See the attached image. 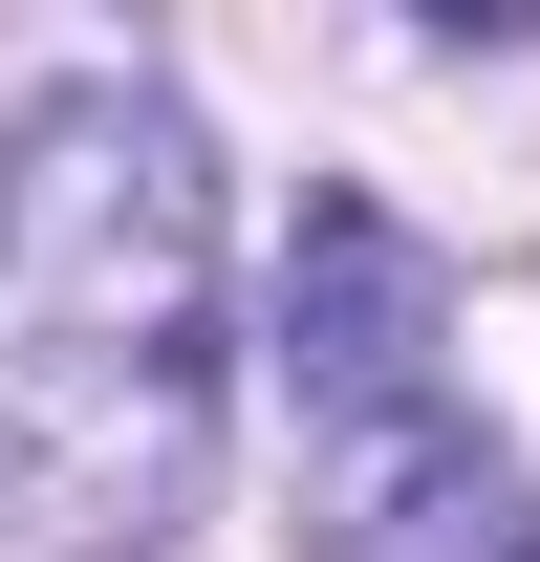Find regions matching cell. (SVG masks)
<instances>
[{
    "mask_svg": "<svg viewBox=\"0 0 540 562\" xmlns=\"http://www.w3.org/2000/svg\"><path fill=\"white\" fill-rule=\"evenodd\" d=\"M0 497L66 562H173L216 497V151L131 66L0 131Z\"/></svg>",
    "mask_w": 540,
    "mask_h": 562,
    "instance_id": "obj_1",
    "label": "cell"
},
{
    "mask_svg": "<svg viewBox=\"0 0 540 562\" xmlns=\"http://www.w3.org/2000/svg\"><path fill=\"white\" fill-rule=\"evenodd\" d=\"M454 281H432V238L368 195H303V238H281V412L303 432H368V412H432L454 390Z\"/></svg>",
    "mask_w": 540,
    "mask_h": 562,
    "instance_id": "obj_2",
    "label": "cell"
},
{
    "mask_svg": "<svg viewBox=\"0 0 540 562\" xmlns=\"http://www.w3.org/2000/svg\"><path fill=\"white\" fill-rule=\"evenodd\" d=\"M303 541L325 562H540V497H519V454L432 390V412L303 432Z\"/></svg>",
    "mask_w": 540,
    "mask_h": 562,
    "instance_id": "obj_3",
    "label": "cell"
}]
</instances>
